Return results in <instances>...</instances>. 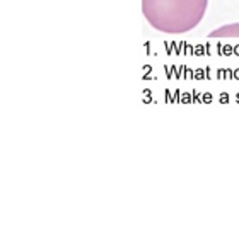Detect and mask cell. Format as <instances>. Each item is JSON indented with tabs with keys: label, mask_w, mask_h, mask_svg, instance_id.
Listing matches in <instances>:
<instances>
[{
	"label": "cell",
	"mask_w": 239,
	"mask_h": 228,
	"mask_svg": "<svg viewBox=\"0 0 239 228\" xmlns=\"http://www.w3.org/2000/svg\"><path fill=\"white\" fill-rule=\"evenodd\" d=\"M207 5L208 0H142V14L159 33L183 34L201 22Z\"/></svg>",
	"instance_id": "1"
},
{
	"label": "cell",
	"mask_w": 239,
	"mask_h": 228,
	"mask_svg": "<svg viewBox=\"0 0 239 228\" xmlns=\"http://www.w3.org/2000/svg\"><path fill=\"white\" fill-rule=\"evenodd\" d=\"M208 38H239V22L227 24L208 33Z\"/></svg>",
	"instance_id": "2"
}]
</instances>
